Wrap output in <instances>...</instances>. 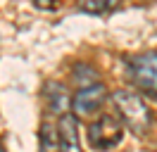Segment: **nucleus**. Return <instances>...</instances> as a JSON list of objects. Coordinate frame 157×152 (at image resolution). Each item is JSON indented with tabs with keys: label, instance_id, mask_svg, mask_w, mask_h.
I'll return each mask as SVG.
<instances>
[{
	"label": "nucleus",
	"instance_id": "obj_1",
	"mask_svg": "<svg viewBox=\"0 0 157 152\" xmlns=\"http://www.w3.org/2000/svg\"><path fill=\"white\" fill-rule=\"evenodd\" d=\"M109 97H112L119 121L136 135H145L152 124V114H150V107L145 104V100L131 90H114Z\"/></svg>",
	"mask_w": 157,
	"mask_h": 152
},
{
	"label": "nucleus",
	"instance_id": "obj_2",
	"mask_svg": "<svg viewBox=\"0 0 157 152\" xmlns=\"http://www.w3.org/2000/svg\"><path fill=\"white\" fill-rule=\"evenodd\" d=\"M86 138H88L90 150L109 152L124 140V124L119 121V116H114V114H100L95 121L88 124Z\"/></svg>",
	"mask_w": 157,
	"mask_h": 152
},
{
	"label": "nucleus",
	"instance_id": "obj_3",
	"mask_svg": "<svg viewBox=\"0 0 157 152\" xmlns=\"http://www.w3.org/2000/svg\"><path fill=\"white\" fill-rule=\"evenodd\" d=\"M126 76L138 90L157 97V52H143L126 59Z\"/></svg>",
	"mask_w": 157,
	"mask_h": 152
},
{
	"label": "nucleus",
	"instance_id": "obj_4",
	"mask_svg": "<svg viewBox=\"0 0 157 152\" xmlns=\"http://www.w3.org/2000/svg\"><path fill=\"white\" fill-rule=\"evenodd\" d=\"M107 88L102 83H90V86H83V88H78L76 95L71 97V109H74V116H93V114L98 112L100 107L105 104L107 100Z\"/></svg>",
	"mask_w": 157,
	"mask_h": 152
},
{
	"label": "nucleus",
	"instance_id": "obj_5",
	"mask_svg": "<svg viewBox=\"0 0 157 152\" xmlns=\"http://www.w3.org/2000/svg\"><path fill=\"white\" fill-rule=\"evenodd\" d=\"M43 100H45V107L50 109V114H62L69 112V107H71V97H69L67 88L57 81H45L43 83Z\"/></svg>",
	"mask_w": 157,
	"mask_h": 152
},
{
	"label": "nucleus",
	"instance_id": "obj_6",
	"mask_svg": "<svg viewBox=\"0 0 157 152\" xmlns=\"http://www.w3.org/2000/svg\"><path fill=\"white\" fill-rule=\"evenodd\" d=\"M59 131V152H81V138H78V119L74 114H62L57 124Z\"/></svg>",
	"mask_w": 157,
	"mask_h": 152
},
{
	"label": "nucleus",
	"instance_id": "obj_7",
	"mask_svg": "<svg viewBox=\"0 0 157 152\" xmlns=\"http://www.w3.org/2000/svg\"><path fill=\"white\" fill-rule=\"evenodd\" d=\"M38 147L40 152H59V131L57 124L43 121L38 128Z\"/></svg>",
	"mask_w": 157,
	"mask_h": 152
},
{
	"label": "nucleus",
	"instance_id": "obj_8",
	"mask_svg": "<svg viewBox=\"0 0 157 152\" xmlns=\"http://www.w3.org/2000/svg\"><path fill=\"white\" fill-rule=\"evenodd\" d=\"M119 5V0H78V10L86 14H107Z\"/></svg>",
	"mask_w": 157,
	"mask_h": 152
},
{
	"label": "nucleus",
	"instance_id": "obj_9",
	"mask_svg": "<svg viewBox=\"0 0 157 152\" xmlns=\"http://www.w3.org/2000/svg\"><path fill=\"white\" fill-rule=\"evenodd\" d=\"M95 76H98V71H95L90 64H78V66H74V83H78L81 88H83V86L95 83Z\"/></svg>",
	"mask_w": 157,
	"mask_h": 152
},
{
	"label": "nucleus",
	"instance_id": "obj_10",
	"mask_svg": "<svg viewBox=\"0 0 157 152\" xmlns=\"http://www.w3.org/2000/svg\"><path fill=\"white\" fill-rule=\"evenodd\" d=\"M33 5H36L38 10H55L57 0H33Z\"/></svg>",
	"mask_w": 157,
	"mask_h": 152
},
{
	"label": "nucleus",
	"instance_id": "obj_11",
	"mask_svg": "<svg viewBox=\"0 0 157 152\" xmlns=\"http://www.w3.org/2000/svg\"><path fill=\"white\" fill-rule=\"evenodd\" d=\"M0 152H5V145H2V142H0Z\"/></svg>",
	"mask_w": 157,
	"mask_h": 152
}]
</instances>
